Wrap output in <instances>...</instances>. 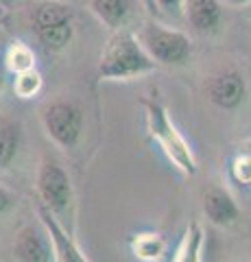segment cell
Returning a JSON list of instances; mask_svg holds the SVG:
<instances>
[{
	"mask_svg": "<svg viewBox=\"0 0 251 262\" xmlns=\"http://www.w3.org/2000/svg\"><path fill=\"white\" fill-rule=\"evenodd\" d=\"M5 15H7V9H5V7H3V5H0V20H3V18H5Z\"/></svg>",
	"mask_w": 251,
	"mask_h": 262,
	"instance_id": "d4e9b609",
	"label": "cell"
},
{
	"mask_svg": "<svg viewBox=\"0 0 251 262\" xmlns=\"http://www.w3.org/2000/svg\"><path fill=\"white\" fill-rule=\"evenodd\" d=\"M230 170H232V177L238 184H251V149H242L232 160Z\"/></svg>",
	"mask_w": 251,
	"mask_h": 262,
	"instance_id": "d6986e66",
	"label": "cell"
},
{
	"mask_svg": "<svg viewBox=\"0 0 251 262\" xmlns=\"http://www.w3.org/2000/svg\"><path fill=\"white\" fill-rule=\"evenodd\" d=\"M162 13H173V15H181L184 13V5L186 0H155Z\"/></svg>",
	"mask_w": 251,
	"mask_h": 262,
	"instance_id": "ffe728a7",
	"label": "cell"
},
{
	"mask_svg": "<svg viewBox=\"0 0 251 262\" xmlns=\"http://www.w3.org/2000/svg\"><path fill=\"white\" fill-rule=\"evenodd\" d=\"M227 3L232 7H247V5H251V0H227Z\"/></svg>",
	"mask_w": 251,
	"mask_h": 262,
	"instance_id": "cb8c5ba5",
	"label": "cell"
},
{
	"mask_svg": "<svg viewBox=\"0 0 251 262\" xmlns=\"http://www.w3.org/2000/svg\"><path fill=\"white\" fill-rule=\"evenodd\" d=\"M20 149V127L15 122L0 118V168H7Z\"/></svg>",
	"mask_w": 251,
	"mask_h": 262,
	"instance_id": "5bb4252c",
	"label": "cell"
},
{
	"mask_svg": "<svg viewBox=\"0 0 251 262\" xmlns=\"http://www.w3.org/2000/svg\"><path fill=\"white\" fill-rule=\"evenodd\" d=\"M5 63H7V68H9L11 72L20 75V72H27V70L35 68V55H33V51H31L27 44L13 42L9 46V51H7Z\"/></svg>",
	"mask_w": 251,
	"mask_h": 262,
	"instance_id": "2e32d148",
	"label": "cell"
},
{
	"mask_svg": "<svg viewBox=\"0 0 251 262\" xmlns=\"http://www.w3.org/2000/svg\"><path fill=\"white\" fill-rule=\"evenodd\" d=\"M5 79H7V63L5 59H0V90L5 88Z\"/></svg>",
	"mask_w": 251,
	"mask_h": 262,
	"instance_id": "603a6c76",
	"label": "cell"
},
{
	"mask_svg": "<svg viewBox=\"0 0 251 262\" xmlns=\"http://www.w3.org/2000/svg\"><path fill=\"white\" fill-rule=\"evenodd\" d=\"M206 92L210 103L218 110H238L247 101V79L238 70H221L210 77Z\"/></svg>",
	"mask_w": 251,
	"mask_h": 262,
	"instance_id": "8992f818",
	"label": "cell"
},
{
	"mask_svg": "<svg viewBox=\"0 0 251 262\" xmlns=\"http://www.w3.org/2000/svg\"><path fill=\"white\" fill-rule=\"evenodd\" d=\"M133 256L140 260H155L164 253V241L157 234H140L131 241Z\"/></svg>",
	"mask_w": 251,
	"mask_h": 262,
	"instance_id": "e0dca14e",
	"label": "cell"
},
{
	"mask_svg": "<svg viewBox=\"0 0 251 262\" xmlns=\"http://www.w3.org/2000/svg\"><path fill=\"white\" fill-rule=\"evenodd\" d=\"M37 190H39V196H42V203H46L55 214L63 212L72 201L70 177L66 170L53 160H46L42 166H39Z\"/></svg>",
	"mask_w": 251,
	"mask_h": 262,
	"instance_id": "5b68a950",
	"label": "cell"
},
{
	"mask_svg": "<svg viewBox=\"0 0 251 262\" xmlns=\"http://www.w3.org/2000/svg\"><path fill=\"white\" fill-rule=\"evenodd\" d=\"M13 90L20 98H33L39 90H42V75H39L35 68L27 70V72H20V75H15Z\"/></svg>",
	"mask_w": 251,
	"mask_h": 262,
	"instance_id": "ac0fdd59",
	"label": "cell"
},
{
	"mask_svg": "<svg viewBox=\"0 0 251 262\" xmlns=\"http://www.w3.org/2000/svg\"><path fill=\"white\" fill-rule=\"evenodd\" d=\"M142 105H144V112H147V129H149V136L153 138V142L164 151V155L181 173L194 175L199 170L194 153L190 149V144L186 142V138L173 125L166 107L157 101L155 94H153V98H142Z\"/></svg>",
	"mask_w": 251,
	"mask_h": 262,
	"instance_id": "7a4b0ae2",
	"label": "cell"
},
{
	"mask_svg": "<svg viewBox=\"0 0 251 262\" xmlns=\"http://www.w3.org/2000/svg\"><path fill=\"white\" fill-rule=\"evenodd\" d=\"M201 249H203V229L197 221H192L181 236L173 262H201Z\"/></svg>",
	"mask_w": 251,
	"mask_h": 262,
	"instance_id": "4fadbf2b",
	"label": "cell"
},
{
	"mask_svg": "<svg viewBox=\"0 0 251 262\" xmlns=\"http://www.w3.org/2000/svg\"><path fill=\"white\" fill-rule=\"evenodd\" d=\"M13 206H15V196H13L9 190H7V188L0 186V214L9 212Z\"/></svg>",
	"mask_w": 251,
	"mask_h": 262,
	"instance_id": "44dd1931",
	"label": "cell"
},
{
	"mask_svg": "<svg viewBox=\"0 0 251 262\" xmlns=\"http://www.w3.org/2000/svg\"><path fill=\"white\" fill-rule=\"evenodd\" d=\"M37 214L42 219V225L46 227L48 236L53 241V249H55V262H90L83 253H81L79 245L68 236V232L63 229L57 219H55V212L46 206V203H39L37 206Z\"/></svg>",
	"mask_w": 251,
	"mask_h": 262,
	"instance_id": "52a82bcc",
	"label": "cell"
},
{
	"mask_svg": "<svg viewBox=\"0 0 251 262\" xmlns=\"http://www.w3.org/2000/svg\"><path fill=\"white\" fill-rule=\"evenodd\" d=\"M135 0H90V11L109 29H120L133 15Z\"/></svg>",
	"mask_w": 251,
	"mask_h": 262,
	"instance_id": "8fae6325",
	"label": "cell"
},
{
	"mask_svg": "<svg viewBox=\"0 0 251 262\" xmlns=\"http://www.w3.org/2000/svg\"><path fill=\"white\" fill-rule=\"evenodd\" d=\"M157 68L151 55L144 51L131 31L114 33L105 44L99 61V79L101 81H131L144 77Z\"/></svg>",
	"mask_w": 251,
	"mask_h": 262,
	"instance_id": "6da1fadb",
	"label": "cell"
},
{
	"mask_svg": "<svg viewBox=\"0 0 251 262\" xmlns=\"http://www.w3.org/2000/svg\"><path fill=\"white\" fill-rule=\"evenodd\" d=\"M203 212L210 223H214L218 227H230L238 221L240 208L236 199L221 186L208 188L203 194Z\"/></svg>",
	"mask_w": 251,
	"mask_h": 262,
	"instance_id": "9c48e42d",
	"label": "cell"
},
{
	"mask_svg": "<svg viewBox=\"0 0 251 262\" xmlns=\"http://www.w3.org/2000/svg\"><path fill=\"white\" fill-rule=\"evenodd\" d=\"M184 15L201 35H212L223 24V7L218 0H186Z\"/></svg>",
	"mask_w": 251,
	"mask_h": 262,
	"instance_id": "30bf717a",
	"label": "cell"
},
{
	"mask_svg": "<svg viewBox=\"0 0 251 262\" xmlns=\"http://www.w3.org/2000/svg\"><path fill=\"white\" fill-rule=\"evenodd\" d=\"M138 39L151 59L162 66H184L192 55V42L184 31L168 29L159 22L144 24L138 33Z\"/></svg>",
	"mask_w": 251,
	"mask_h": 262,
	"instance_id": "3957f363",
	"label": "cell"
},
{
	"mask_svg": "<svg viewBox=\"0 0 251 262\" xmlns=\"http://www.w3.org/2000/svg\"><path fill=\"white\" fill-rule=\"evenodd\" d=\"M142 5H144V9H147L151 15H155V18H159V15H162V11H159V7H157L155 0H142Z\"/></svg>",
	"mask_w": 251,
	"mask_h": 262,
	"instance_id": "7402d4cb",
	"label": "cell"
},
{
	"mask_svg": "<svg viewBox=\"0 0 251 262\" xmlns=\"http://www.w3.org/2000/svg\"><path fill=\"white\" fill-rule=\"evenodd\" d=\"M46 134L61 149H75L83 134V114L70 101H55L42 114Z\"/></svg>",
	"mask_w": 251,
	"mask_h": 262,
	"instance_id": "277c9868",
	"label": "cell"
},
{
	"mask_svg": "<svg viewBox=\"0 0 251 262\" xmlns=\"http://www.w3.org/2000/svg\"><path fill=\"white\" fill-rule=\"evenodd\" d=\"M35 35H37L39 44H42L46 51L59 53L72 42V37H75V29H72V22H66V24H57V27H51V29L35 31Z\"/></svg>",
	"mask_w": 251,
	"mask_h": 262,
	"instance_id": "9a60e30c",
	"label": "cell"
},
{
	"mask_svg": "<svg viewBox=\"0 0 251 262\" xmlns=\"http://www.w3.org/2000/svg\"><path fill=\"white\" fill-rule=\"evenodd\" d=\"M13 253L20 262H55L53 241L46 227H24L15 238Z\"/></svg>",
	"mask_w": 251,
	"mask_h": 262,
	"instance_id": "ba28073f",
	"label": "cell"
},
{
	"mask_svg": "<svg viewBox=\"0 0 251 262\" xmlns=\"http://www.w3.org/2000/svg\"><path fill=\"white\" fill-rule=\"evenodd\" d=\"M72 22V7L61 0H42L33 11V29H51L57 24Z\"/></svg>",
	"mask_w": 251,
	"mask_h": 262,
	"instance_id": "7c38bea8",
	"label": "cell"
}]
</instances>
